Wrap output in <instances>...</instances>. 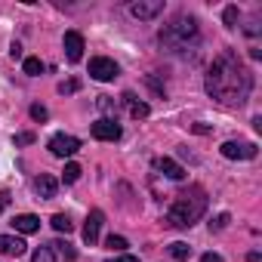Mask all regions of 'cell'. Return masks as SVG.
Here are the masks:
<instances>
[{"instance_id": "cell-1", "label": "cell", "mask_w": 262, "mask_h": 262, "mask_svg": "<svg viewBox=\"0 0 262 262\" xmlns=\"http://www.w3.org/2000/svg\"><path fill=\"white\" fill-rule=\"evenodd\" d=\"M204 90H207V96H213L222 105H244L253 93V74L237 59V53L222 50L204 77Z\"/></svg>"}, {"instance_id": "cell-2", "label": "cell", "mask_w": 262, "mask_h": 262, "mask_svg": "<svg viewBox=\"0 0 262 262\" xmlns=\"http://www.w3.org/2000/svg\"><path fill=\"white\" fill-rule=\"evenodd\" d=\"M207 207H210L207 191H204L201 185H188V188H182V191L176 194V201H173V207H170V213H167V222H170L173 228H191L194 222L204 219Z\"/></svg>"}, {"instance_id": "cell-3", "label": "cell", "mask_w": 262, "mask_h": 262, "mask_svg": "<svg viewBox=\"0 0 262 262\" xmlns=\"http://www.w3.org/2000/svg\"><path fill=\"white\" fill-rule=\"evenodd\" d=\"M188 40H198V22H194V16L179 13V16L161 31V47H167V50H182V47H188Z\"/></svg>"}, {"instance_id": "cell-4", "label": "cell", "mask_w": 262, "mask_h": 262, "mask_svg": "<svg viewBox=\"0 0 262 262\" xmlns=\"http://www.w3.org/2000/svg\"><path fill=\"white\" fill-rule=\"evenodd\" d=\"M117 74H120V68H117L114 59H108V56H96V59H90V77H93V80L108 83V80H114Z\"/></svg>"}, {"instance_id": "cell-5", "label": "cell", "mask_w": 262, "mask_h": 262, "mask_svg": "<svg viewBox=\"0 0 262 262\" xmlns=\"http://www.w3.org/2000/svg\"><path fill=\"white\" fill-rule=\"evenodd\" d=\"M219 151H222V158H228V161H253L256 155H259V145L256 142H222L219 145Z\"/></svg>"}, {"instance_id": "cell-6", "label": "cell", "mask_w": 262, "mask_h": 262, "mask_svg": "<svg viewBox=\"0 0 262 262\" xmlns=\"http://www.w3.org/2000/svg\"><path fill=\"white\" fill-rule=\"evenodd\" d=\"M50 151L56 158H71V155L80 151V139L68 136V133H56V136H50Z\"/></svg>"}, {"instance_id": "cell-7", "label": "cell", "mask_w": 262, "mask_h": 262, "mask_svg": "<svg viewBox=\"0 0 262 262\" xmlns=\"http://www.w3.org/2000/svg\"><path fill=\"white\" fill-rule=\"evenodd\" d=\"M161 13H164V0H136V4H129V16L142 19V22L161 16Z\"/></svg>"}, {"instance_id": "cell-8", "label": "cell", "mask_w": 262, "mask_h": 262, "mask_svg": "<svg viewBox=\"0 0 262 262\" xmlns=\"http://www.w3.org/2000/svg\"><path fill=\"white\" fill-rule=\"evenodd\" d=\"M90 133H93L96 139H102V142H117L123 129H120V123H117V120H111V117H102V120H96V123H93V129H90Z\"/></svg>"}, {"instance_id": "cell-9", "label": "cell", "mask_w": 262, "mask_h": 262, "mask_svg": "<svg viewBox=\"0 0 262 262\" xmlns=\"http://www.w3.org/2000/svg\"><path fill=\"white\" fill-rule=\"evenodd\" d=\"M102 225H105V213L96 207V210H90V216H86V222H83V244H96L99 241V231H102Z\"/></svg>"}, {"instance_id": "cell-10", "label": "cell", "mask_w": 262, "mask_h": 262, "mask_svg": "<svg viewBox=\"0 0 262 262\" xmlns=\"http://www.w3.org/2000/svg\"><path fill=\"white\" fill-rule=\"evenodd\" d=\"M62 47H65V59H68V62H80V59H83V37H80L77 31H65Z\"/></svg>"}, {"instance_id": "cell-11", "label": "cell", "mask_w": 262, "mask_h": 262, "mask_svg": "<svg viewBox=\"0 0 262 262\" xmlns=\"http://www.w3.org/2000/svg\"><path fill=\"white\" fill-rule=\"evenodd\" d=\"M155 170L164 173L167 179H176V182L185 179V167H182L179 161H173V158H158V161H155Z\"/></svg>"}, {"instance_id": "cell-12", "label": "cell", "mask_w": 262, "mask_h": 262, "mask_svg": "<svg viewBox=\"0 0 262 262\" xmlns=\"http://www.w3.org/2000/svg\"><path fill=\"white\" fill-rule=\"evenodd\" d=\"M13 228H16L19 234H34V231H40V219H37L34 213H22V216L13 219Z\"/></svg>"}, {"instance_id": "cell-13", "label": "cell", "mask_w": 262, "mask_h": 262, "mask_svg": "<svg viewBox=\"0 0 262 262\" xmlns=\"http://www.w3.org/2000/svg\"><path fill=\"white\" fill-rule=\"evenodd\" d=\"M25 241L22 237H13V234H0V253L4 256H22L25 253Z\"/></svg>"}, {"instance_id": "cell-14", "label": "cell", "mask_w": 262, "mask_h": 262, "mask_svg": "<svg viewBox=\"0 0 262 262\" xmlns=\"http://www.w3.org/2000/svg\"><path fill=\"white\" fill-rule=\"evenodd\" d=\"M56 188H59V182L53 179V176H47V173H40L37 179H34V191L43 198V201H50V198H56Z\"/></svg>"}, {"instance_id": "cell-15", "label": "cell", "mask_w": 262, "mask_h": 262, "mask_svg": "<svg viewBox=\"0 0 262 262\" xmlns=\"http://www.w3.org/2000/svg\"><path fill=\"white\" fill-rule=\"evenodd\" d=\"M123 102H126V108H129V117H136V120H142V117L151 114V108H148L145 102H139L133 93H123Z\"/></svg>"}, {"instance_id": "cell-16", "label": "cell", "mask_w": 262, "mask_h": 262, "mask_svg": "<svg viewBox=\"0 0 262 262\" xmlns=\"http://www.w3.org/2000/svg\"><path fill=\"white\" fill-rule=\"evenodd\" d=\"M50 247H53V253H56V256H62L65 262H74V259H77V250H74L68 241H53Z\"/></svg>"}, {"instance_id": "cell-17", "label": "cell", "mask_w": 262, "mask_h": 262, "mask_svg": "<svg viewBox=\"0 0 262 262\" xmlns=\"http://www.w3.org/2000/svg\"><path fill=\"white\" fill-rule=\"evenodd\" d=\"M50 225H53V228H56V231H59V234H62V231H65V234H68V231H71V228H74V222H71V219H68V216H65V213H56V216H53V219H50Z\"/></svg>"}, {"instance_id": "cell-18", "label": "cell", "mask_w": 262, "mask_h": 262, "mask_svg": "<svg viewBox=\"0 0 262 262\" xmlns=\"http://www.w3.org/2000/svg\"><path fill=\"white\" fill-rule=\"evenodd\" d=\"M31 262H56V253H53V247H50V244L37 247V250L31 253Z\"/></svg>"}, {"instance_id": "cell-19", "label": "cell", "mask_w": 262, "mask_h": 262, "mask_svg": "<svg viewBox=\"0 0 262 262\" xmlns=\"http://www.w3.org/2000/svg\"><path fill=\"white\" fill-rule=\"evenodd\" d=\"M170 256L182 262V259H188V256H191V247H188L185 241H176V244H170Z\"/></svg>"}, {"instance_id": "cell-20", "label": "cell", "mask_w": 262, "mask_h": 262, "mask_svg": "<svg viewBox=\"0 0 262 262\" xmlns=\"http://www.w3.org/2000/svg\"><path fill=\"white\" fill-rule=\"evenodd\" d=\"M22 68H25V74H28V77H37V74L43 71V62H40V59H34V56H28V59L22 62Z\"/></svg>"}, {"instance_id": "cell-21", "label": "cell", "mask_w": 262, "mask_h": 262, "mask_svg": "<svg viewBox=\"0 0 262 262\" xmlns=\"http://www.w3.org/2000/svg\"><path fill=\"white\" fill-rule=\"evenodd\" d=\"M80 173H83V170H80V164H65V173H62V179L71 185V182H77V179H80Z\"/></svg>"}, {"instance_id": "cell-22", "label": "cell", "mask_w": 262, "mask_h": 262, "mask_svg": "<svg viewBox=\"0 0 262 262\" xmlns=\"http://www.w3.org/2000/svg\"><path fill=\"white\" fill-rule=\"evenodd\" d=\"M105 247H108V250H114V253H123V250H126V237H120V234H111V237L105 241Z\"/></svg>"}, {"instance_id": "cell-23", "label": "cell", "mask_w": 262, "mask_h": 262, "mask_svg": "<svg viewBox=\"0 0 262 262\" xmlns=\"http://www.w3.org/2000/svg\"><path fill=\"white\" fill-rule=\"evenodd\" d=\"M222 22H225V28H237V7H225Z\"/></svg>"}, {"instance_id": "cell-24", "label": "cell", "mask_w": 262, "mask_h": 262, "mask_svg": "<svg viewBox=\"0 0 262 262\" xmlns=\"http://www.w3.org/2000/svg\"><path fill=\"white\" fill-rule=\"evenodd\" d=\"M80 90V80H65V83H59V93L62 96H71V93H77Z\"/></svg>"}, {"instance_id": "cell-25", "label": "cell", "mask_w": 262, "mask_h": 262, "mask_svg": "<svg viewBox=\"0 0 262 262\" xmlns=\"http://www.w3.org/2000/svg\"><path fill=\"white\" fill-rule=\"evenodd\" d=\"M228 222H231V216H228V213H219V216H216V222H210V228H213V231H222Z\"/></svg>"}, {"instance_id": "cell-26", "label": "cell", "mask_w": 262, "mask_h": 262, "mask_svg": "<svg viewBox=\"0 0 262 262\" xmlns=\"http://www.w3.org/2000/svg\"><path fill=\"white\" fill-rule=\"evenodd\" d=\"M34 139H37L34 133H16V136H13V142H16V145H31Z\"/></svg>"}, {"instance_id": "cell-27", "label": "cell", "mask_w": 262, "mask_h": 262, "mask_svg": "<svg viewBox=\"0 0 262 262\" xmlns=\"http://www.w3.org/2000/svg\"><path fill=\"white\" fill-rule=\"evenodd\" d=\"M31 117H34V120H47V117H50V111H47L43 105H31Z\"/></svg>"}, {"instance_id": "cell-28", "label": "cell", "mask_w": 262, "mask_h": 262, "mask_svg": "<svg viewBox=\"0 0 262 262\" xmlns=\"http://www.w3.org/2000/svg\"><path fill=\"white\" fill-rule=\"evenodd\" d=\"M108 262H139V256H133V253H120V256H111Z\"/></svg>"}, {"instance_id": "cell-29", "label": "cell", "mask_w": 262, "mask_h": 262, "mask_svg": "<svg viewBox=\"0 0 262 262\" xmlns=\"http://www.w3.org/2000/svg\"><path fill=\"white\" fill-rule=\"evenodd\" d=\"M201 262H225V259H222L219 253H204V256H201Z\"/></svg>"}, {"instance_id": "cell-30", "label": "cell", "mask_w": 262, "mask_h": 262, "mask_svg": "<svg viewBox=\"0 0 262 262\" xmlns=\"http://www.w3.org/2000/svg\"><path fill=\"white\" fill-rule=\"evenodd\" d=\"M7 207H10V194H7V191H0V213H4Z\"/></svg>"}]
</instances>
